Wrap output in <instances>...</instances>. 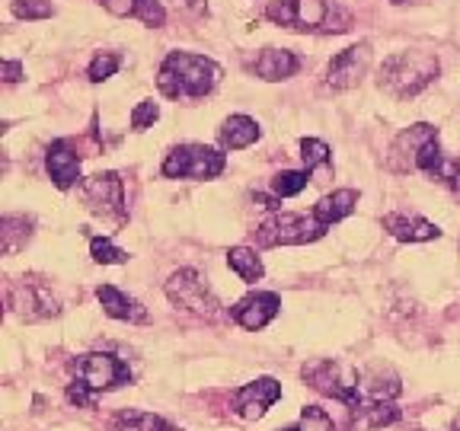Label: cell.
<instances>
[{
	"mask_svg": "<svg viewBox=\"0 0 460 431\" xmlns=\"http://www.w3.org/2000/svg\"><path fill=\"white\" fill-rule=\"evenodd\" d=\"M224 77L221 65L192 51H170L157 71V86L166 100H201Z\"/></svg>",
	"mask_w": 460,
	"mask_h": 431,
	"instance_id": "6da1fadb",
	"label": "cell"
},
{
	"mask_svg": "<svg viewBox=\"0 0 460 431\" xmlns=\"http://www.w3.org/2000/svg\"><path fill=\"white\" fill-rule=\"evenodd\" d=\"M266 20L295 32H345L352 13L332 0H275L266 7Z\"/></svg>",
	"mask_w": 460,
	"mask_h": 431,
	"instance_id": "7a4b0ae2",
	"label": "cell"
},
{
	"mask_svg": "<svg viewBox=\"0 0 460 431\" xmlns=\"http://www.w3.org/2000/svg\"><path fill=\"white\" fill-rule=\"evenodd\" d=\"M438 71L441 65L431 51H396L384 61L377 84L396 100H410V96L422 93L425 86L438 77Z\"/></svg>",
	"mask_w": 460,
	"mask_h": 431,
	"instance_id": "3957f363",
	"label": "cell"
},
{
	"mask_svg": "<svg viewBox=\"0 0 460 431\" xmlns=\"http://www.w3.org/2000/svg\"><path fill=\"white\" fill-rule=\"evenodd\" d=\"M227 170V157L205 144H180L164 160L166 180H217Z\"/></svg>",
	"mask_w": 460,
	"mask_h": 431,
	"instance_id": "277c9868",
	"label": "cell"
},
{
	"mask_svg": "<svg viewBox=\"0 0 460 431\" xmlns=\"http://www.w3.org/2000/svg\"><path fill=\"white\" fill-rule=\"evenodd\" d=\"M304 381L316 390V393L332 396V400L345 402L349 409H358L365 396H361V377L352 367H342L339 361H314V365H304Z\"/></svg>",
	"mask_w": 460,
	"mask_h": 431,
	"instance_id": "5b68a950",
	"label": "cell"
},
{
	"mask_svg": "<svg viewBox=\"0 0 460 431\" xmlns=\"http://www.w3.org/2000/svg\"><path fill=\"white\" fill-rule=\"evenodd\" d=\"M326 233V227L314 215H291V211H275L269 221L259 224L256 243L259 246H304L314 243Z\"/></svg>",
	"mask_w": 460,
	"mask_h": 431,
	"instance_id": "8992f818",
	"label": "cell"
},
{
	"mask_svg": "<svg viewBox=\"0 0 460 431\" xmlns=\"http://www.w3.org/2000/svg\"><path fill=\"white\" fill-rule=\"evenodd\" d=\"M74 381H80L86 390H93V393H102V390L125 387V383L131 381V371H128V365H125L122 358H115V355L90 352L74 361Z\"/></svg>",
	"mask_w": 460,
	"mask_h": 431,
	"instance_id": "52a82bcc",
	"label": "cell"
},
{
	"mask_svg": "<svg viewBox=\"0 0 460 431\" xmlns=\"http://www.w3.org/2000/svg\"><path fill=\"white\" fill-rule=\"evenodd\" d=\"M166 297H170L176 307L205 316V320H215V316L221 313L217 297L211 295L208 285H205L201 275L192 272V268H182V272H176L170 281H166Z\"/></svg>",
	"mask_w": 460,
	"mask_h": 431,
	"instance_id": "ba28073f",
	"label": "cell"
},
{
	"mask_svg": "<svg viewBox=\"0 0 460 431\" xmlns=\"http://www.w3.org/2000/svg\"><path fill=\"white\" fill-rule=\"evenodd\" d=\"M84 201L90 205V211L100 217H112V221H125V186L115 172H100L90 176L80 186Z\"/></svg>",
	"mask_w": 460,
	"mask_h": 431,
	"instance_id": "9c48e42d",
	"label": "cell"
},
{
	"mask_svg": "<svg viewBox=\"0 0 460 431\" xmlns=\"http://www.w3.org/2000/svg\"><path fill=\"white\" fill-rule=\"evenodd\" d=\"M10 310L20 313L22 320H29V323L61 313V307H58L55 295H51L49 287H45L42 281H26V278L10 287Z\"/></svg>",
	"mask_w": 460,
	"mask_h": 431,
	"instance_id": "30bf717a",
	"label": "cell"
},
{
	"mask_svg": "<svg viewBox=\"0 0 460 431\" xmlns=\"http://www.w3.org/2000/svg\"><path fill=\"white\" fill-rule=\"evenodd\" d=\"M367 67H371V45L367 42L352 45V48L339 51L330 61V67H326V86L330 90H352L367 74Z\"/></svg>",
	"mask_w": 460,
	"mask_h": 431,
	"instance_id": "8fae6325",
	"label": "cell"
},
{
	"mask_svg": "<svg viewBox=\"0 0 460 431\" xmlns=\"http://www.w3.org/2000/svg\"><path fill=\"white\" fill-rule=\"evenodd\" d=\"M281 400V383L275 377H259V381L246 383V387L234 390V412L246 422H256V418L266 416L269 406Z\"/></svg>",
	"mask_w": 460,
	"mask_h": 431,
	"instance_id": "7c38bea8",
	"label": "cell"
},
{
	"mask_svg": "<svg viewBox=\"0 0 460 431\" xmlns=\"http://www.w3.org/2000/svg\"><path fill=\"white\" fill-rule=\"evenodd\" d=\"M279 310H281L279 295H272V291H256V295H246L243 301H237L230 307V320L237 326H243V330L256 332V330H266Z\"/></svg>",
	"mask_w": 460,
	"mask_h": 431,
	"instance_id": "4fadbf2b",
	"label": "cell"
},
{
	"mask_svg": "<svg viewBox=\"0 0 460 431\" xmlns=\"http://www.w3.org/2000/svg\"><path fill=\"white\" fill-rule=\"evenodd\" d=\"M431 137H438V128H435V125H425V122L410 125V128L402 131V135L390 144V154H387L390 170L394 172H416L419 151H422Z\"/></svg>",
	"mask_w": 460,
	"mask_h": 431,
	"instance_id": "5bb4252c",
	"label": "cell"
},
{
	"mask_svg": "<svg viewBox=\"0 0 460 431\" xmlns=\"http://www.w3.org/2000/svg\"><path fill=\"white\" fill-rule=\"evenodd\" d=\"M45 166H49V176L58 189H71L80 182V154L74 151L71 141H51L49 154H45Z\"/></svg>",
	"mask_w": 460,
	"mask_h": 431,
	"instance_id": "9a60e30c",
	"label": "cell"
},
{
	"mask_svg": "<svg viewBox=\"0 0 460 431\" xmlns=\"http://www.w3.org/2000/svg\"><path fill=\"white\" fill-rule=\"evenodd\" d=\"M96 297H100L102 310H106L112 320H125V323H147V307H141V301H135L131 295L119 291L115 285H100L96 287Z\"/></svg>",
	"mask_w": 460,
	"mask_h": 431,
	"instance_id": "2e32d148",
	"label": "cell"
},
{
	"mask_svg": "<svg viewBox=\"0 0 460 431\" xmlns=\"http://www.w3.org/2000/svg\"><path fill=\"white\" fill-rule=\"evenodd\" d=\"M384 230L390 237H396L400 243H425V240H438L441 230L425 217H410V215H387L384 217Z\"/></svg>",
	"mask_w": 460,
	"mask_h": 431,
	"instance_id": "e0dca14e",
	"label": "cell"
},
{
	"mask_svg": "<svg viewBox=\"0 0 460 431\" xmlns=\"http://www.w3.org/2000/svg\"><path fill=\"white\" fill-rule=\"evenodd\" d=\"M297 67H301V61H297L295 51H288V48H262L256 61H252V71H256V77L272 80V84H275V80L295 77Z\"/></svg>",
	"mask_w": 460,
	"mask_h": 431,
	"instance_id": "ac0fdd59",
	"label": "cell"
},
{
	"mask_svg": "<svg viewBox=\"0 0 460 431\" xmlns=\"http://www.w3.org/2000/svg\"><path fill=\"white\" fill-rule=\"evenodd\" d=\"M102 7L112 16H128V20H141L144 26H164L166 10L160 0H100Z\"/></svg>",
	"mask_w": 460,
	"mask_h": 431,
	"instance_id": "d6986e66",
	"label": "cell"
},
{
	"mask_svg": "<svg viewBox=\"0 0 460 431\" xmlns=\"http://www.w3.org/2000/svg\"><path fill=\"white\" fill-rule=\"evenodd\" d=\"M355 205H358V192H355V189H336L332 195H323V198L316 201L310 215L323 224V227H330V224H336V221H342V217L352 215Z\"/></svg>",
	"mask_w": 460,
	"mask_h": 431,
	"instance_id": "ffe728a7",
	"label": "cell"
},
{
	"mask_svg": "<svg viewBox=\"0 0 460 431\" xmlns=\"http://www.w3.org/2000/svg\"><path fill=\"white\" fill-rule=\"evenodd\" d=\"M217 137H221L224 151H243V147L259 141V125L252 122L250 115H230L227 122L221 125V131H217Z\"/></svg>",
	"mask_w": 460,
	"mask_h": 431,
	"instance_id": "44dd1931",
	"label": "cell"
},
{
	"mask_svg": "<svg viewBox=\"0 0 460 431\" xmlns=\"http://www.w3.org/2000/svg\"><path fill=\"white\" fill-rule=\"evenodd\" d=\"M394 422H400V409H396L394 402H361L358 409H352L355 431H374Z\"/></svg>",
	"mask_w": 460,
	"mask_h": 431,
	"instance_id": "7402d4cb",
	"label": "cell"
},
{
	"mask_svg": "<svg viewBox=\"0 0 460 431\" xmlns=\"http://www.w3.org/2000/svg\"><path fill=\"white\" fill-rule=\"evenodd\" d=\"M32 227H36L32 217H13V215L4 217L0 221V246H4V252L13 256L16 250H22L26 240L32 237Z\"/></svg>",
	"mask_w": 460,
	"mask_h": 431,
	"instance_id": "603a6c76",
	"label": "cell"
},
{
	"mask_svg": "<svg viewBox=\"0 0 460 431\" xmlns=\"http://www.w3.org/2000/svg\"><path fill=\"white\" fill-rule=\"evenodd\" d=\"M115 431H180L172 428L166 418L154 416V412H141V409H125L115 418Z\"/></svg>",
	"mask_w": 460,
	"mask_h": 431,
	"instance_id": "cb8c5ba5",
	"label": "cell"
},
{
	"mask_svg": "<svg viewBox=\"0 0 460 431\" xmlns=\"http://www.w3.org/2000/svg\"><path fill=\"white\" fill-rule=\"evenodd\" d=\"M227 266L234 268V272H237L243 281H250V285L266 275V268H262V259H259L256 250H250V246H234V250L227 252Z\"/></svg>",
	"mask_w": 460,
	"mask_h": 431,
	"instance_id": "d4e9b609",
	"label": "cell"
},
{
	"mask_svg": "<svg viewBox=\"0 0 460 431\" xmlns=\"http://www.w3.org/2000/svg\"><path fill=\"white\" fill-rule=\"evenodd\" d=\"M307 182H310L307 170H285L272 180V189L279 198H295V195H301L307 189Z\"/></svg>",
	"mask_w": 460,
	"mask_h": 431,
	"instance_id": "484cf974",
	"label": "cell"
},
{
	"mask_svg": "<svg viewBox=\"0 0 460 431\" xmlns=\"http://www.w3.org/2000/svg\"><path fill=\"white\" fill-rule=\"evenodd\" d=\"M90 256H93L96 262H102V266H122V262H128V252L119 250V246H112L106 237L90 240Z\"/></svg>",
	"mask_w": 460,
	"mask_h": 431,
	"instance_id": "4316f807",
	"label": "cell"
},
{
	"mask_svg": "<svg viewBox=\"0 0 460 431\" xmlns=\"http://www.w3.org/2000/svg\"><path fill=\"white\" fill-rule=\"evenodd\" d=\"M301 160H304V170L314 172L316 166L330 163V147H326L323 141H316V137H304L301 141Z\"/></svg>",
	"mask_w": 460,
	"mask_h": 431,
	"instance_id": "83f0119b",
	"label": "cell"
},
{
	"mask_svg": "<svg viewBox=\"0 0 460 431\" xmlns=\"http://www.w3.org/2000/svg\"><path fill=\"white\" fill-rule=\"evenodd\" d=\"M297 428L301 431H336V425H332V416L326 409H320V406H304Z\"/></svg>",
	"mask_w": 460,
	"mask_h": 431,
	"instance_id": "f1b7e54d",
	"label": "cell"
},
{
	"mask_svg": "<svg viewBox=\"0 0 460 431\" xmlns=\"http://www.w3.org/2000/svg\"><path fill=\"white\" fill-rule=\"evenodd\" d=\"M119 67H122V57L115 55V51H102V55L93 57V65H90V71H86V74H90V80H93V84H102V80L112 77Z\"/></svg>",
	"mask_w": 460,
	"mask_h": 431,
	"instance_id": "f546056e",
	"label": "cell"
},
{
	"mask_svg": "<svg viewBox=\"0 0 460 431\" xmlns=\"http://www.w3.org/2000/svg\"><path fill=\"white\" fill-rule=\"evenodd\" d=\"M55 13L51 0H13V16L20 20H49Z\"/></svg>",
	"mask_w": 460,
	"mask_h": 431,
	"instance_id": "4dcf8cb0",
	"label": "cell"
},
{
	"mask_svg": "<svg viewBox=\"0 0 460 431\" xmlns=\"http://www.w3.org/2000/svg\"><path fill=\"white\" fill-rule=\"evenodd\" d=\"M160 119V106L154 100H141L131 112V128L135 131H147L154 122Z\"/></svg>",
	"mask_w": 460,
	"mask_h": 431,
	"instance_id": "1f68e13d",
	"label": "cell"
},
{
	"mask_svg": "<svg viewBox=\"0 0 460 431\" xmlns=\"http://www.w3.org/2000/svg\"><path fill=\"white\" fill-rule=\"evenodd\" d=\"M20 77H22V65H20V61H7V65H4V80H7V84H16Z\"/></svg>",
	"mask_w": 460,
	"mask_h": 431,
	"instance_id": "d6a6232c",
	"label": "cell"
},
{
	"mask_svg": "<svg viewBox=\"0 0 460 431\" xmlns=\"http://www.w3.org/2000/svg\"><path fill=\"white\" fill-rule=\"evenodd\" d=\"M182 7L192 10V13H208V4H205V0H182Z\"/></svg>",
	"mask_w": 460,
	"mask_h": 431,
	"instance_id": "836d02e7",
	"label": "cell"
},
{
	"mask_svg": "<svg viewBox=\"0 0 460 431\" xmlns=\"http://www.w3.org/2000/svg\"><path fill=\"white\" fill-rule=\"evenodd\" d=\"M451 431H460V416L454 418V425H451Z\"/></svg>",
	"mask_w": 460,
	"mask_h": 431,
	"instance_id": "e575fe53",
	"label": "cell"
},
{
	"mask_svg": "<svg viewBox=\"0 0 460 431\" xmlns=\"http://www.w3.org/2000/svg\"><path fill=\"white\" fill-rule=\"evenodd\" d=\"M281 431H301V428H297V425H291V428H281Z\"/></svg>",
	"mask_w": 460,
	"mask_h": 431,
	"instance_id": "d590c367",
	"label": "cell"
},
{
	"mask_svg": "<svg viewBox=\"0 0 460 431\" xmlns=\"http://www.w3.org/2000/svg\"><path fill=\"white\" fill-rule=\"evenodd\" d=\"M390 4H406V0H390Z\"/></svg>",
	"mask_w": 460,
	"mask_h": 431,
	"instance_id": "8d00e7d4",
	"label": "cell"
},
{
	"mask_svg": "<svg viewBox=\"0 0 460 431\" xmlns=\"http://www.w3.org/2000/svg\"><path fill=\"white\" fill-rule=\"evenodd\" d=\"M410 431H419V428H410Z\"/></svg>",
	"mask_w": 460,
	"mask_h": 431,
	"instance_id": "74e56055",
	"label": "cell"
}]
</instances>
